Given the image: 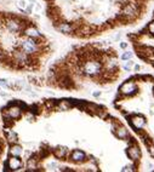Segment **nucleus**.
Listing matches in <instances>:
<instances>
[{
  "label": "nucleus",
  "mask_w": 154,
  "mask_h": 172,
  "mask_svg": "<svg viewBox=\"0 0 154 172\" xmlns=\"http://www.w3.org/2000/svg\"><path fill=\"white\" fill-rule=\"evenodd\" d=\"M113 104L154 159V75L135 74L126 79Z\"/></svg>",
  "instance_id": "f257e3e1"
},
{
  "label": "nucleus",
  "mask_w": 154,
  "mask_h": 172,
  "mask_svg": "<svg viewBox=\"0 0 154 172\" xmlns=\"http://www.w3.org/2000/svg\"><path fill=\"white\" fill-rule=\"evenodd\" d=\"M136 56L154 68V11L152 18L135 33L128 34Z\"/></svg>",
  "instance_id": "f03ea898"
},
{
  "label": "nucleus",
  "mask_w": 154,
  "mask_h": 172,
  "mask_svg": "<svg viewBox=\"0 0 154 172\" xmlns=\"http://www.w3.org/2000/svg\"><path fill=\"white\" fill-rule=\"evenodd\" d=\"M20 45H21V49H22L26 53H28V55L35 53V52L38 51V49H39L37 41H35L33 38H28V37H27V39L22 40Z\"/></svg>",
  "instance_id": "7ed1b4c3"
},
{
  "label": "nucleus",
  "mask_w": 154,
  "mask_h": 172,
  "mask_svg": "<svg viewBox=\"0 0 154 172\" xmlns=\"http://www.w3.org/2000/svg\"><path fill=\"white\" fill-rule=\"evenodd\" d=\"M21 113H22V108L20 105H10L6 110V117L10 119H18L21 117Z\"/></svg>",
  "instance_id": "20e7f679"
},
{
  "label": "nucleus",
  "mask_w": 154,
  "mask_h": 172,
  "mask_svg": "<svg viewBox=\"0 0 154 172\" xmlns=\"http://www.w3.org/2000/svg\"><path fill=\"white\" fill-rule=\"evenodd\" d=\"M6 166H8V168H10L11 171H16V170H20V168H21L22 161H21L20 156H11V158L8 160Z\"/></svg>",
  "instance_id": "39448f33"
},
{
  "label": "nucleus",
  "mask_w": 154,
  "mask_h": 172,
  "mask_svg": "<svg viewBox=\"0 0 154 172\" xmlns=\"http://www.w3.org/2000/svg\"><path fill=\"white\" fill-rule=\"evenodd\" d=\"M71 158H72V160L75 161V162H85V161L87 160V159H86V154H85L83 150H79V149L74 150V152L72 153Z\"/></svg>",
  "instance_id": "423d86ee"
},
{
  "label": "nucleus",
  "mask_w": 154,
  "mask_h": 172,
  "mask_svg": "<svg viewBox=\"0 0 154 172\" xmlns=\"http://www.w3.org/2000/svg\"><path fill=\"white\" fill-rule=\"evenodd\" d=\"M5 24H6L8 29L10 32H12V33H16V32H18L21 29V23L17 19H8Z\"/></svg>",
  "instance_id": "0eeeda50"
},
{
  "label": "nucleus",
  "mask_w": 154,
  "mask_h": 172,
  "mask_svg": "<svg viewBox=\"0 0 154 172\" xmlns=\"http://www.w3.org/2000/svg\"><path fill=\"white\" fill-rule=\"evenodd\" d=\"M14 58L18 63H27L28 62V53H26L23 50L22 51H16L14 53Z\"/></svg>",
  "instance_id": "6e6552de"
},
{
  "label": "nucleus",
  "mask_w": 154,
  "mask_h": 172,
  "mask_svg": "<svg viewBox=\"0 0 154 172\" xmlns=\"http://www.w3.org/2000/svg\"><path fill=\"white\" fill-rule=\"evenodd\" d=\"M24 34L26 37L28 38H33V39H37V38H40V33L38 32V29H35L34 27H29L24 31Z\"/></svg>",
  "instance_id": "1a4fd4ad"
},
{
  "label": "nucleus",
  "mask_w": 154,
  "mask_h": 172,
  "mask_svg": "<svg viewBox=\"0 0 154 172\" xmlns=\"http://www.w3.org/2000/svg\"><path fill=\"white\" fill-rule=\"evenodd\" d=\"M58 31H59L61 33L68 34V33H71V32L73 31V28H72V25H71L69 23H61V24L58 25Z\"/></svg>",
  "instance_id": "9d476101"
},
{
  "label": "nucleus",
  "mask_w": 154,
  "mask_h": 172,
  "mask_svg": "<svg viewBox=\"0 0 154 172\" xmlns=\"http://www.w3.org/2000/svg\"><path fill=\"white\" fill-rule=\"evenodd\" d=\"M53 154H55L56 158L62 159V158H65L66 154H67V148H65V147H58V148H56V149L53 150Z\"/></svg>",
  "instance_id": "9b49d317"
},
{
  "label": "nucleus",
  "mask_w": 154,
  "mask_h": 172,
  "mask_svg": "<svg viewBox=\"0 0 154 172\" xmlns=\"http://www.w3.org/2000/svg\"><path fill=\"white\" fill-rule=\"evenodd\" d=\"M23 153V149L21 146H12L10 149V154L11 156H21Z\"/></svg>",
  "instance_id": "f8f14e48"
},
{
  "label": "nucleus",
  "mask_w": 154,
  "mask_h": 172,
  "mask_svg": "<svg viewBox=\"0 0 154 172\" xmlns=\"http://www.w3.org/2000/svg\"><path fill=\"white\" fill-rule=\"evenodd\" d=\"M35 168H37V160L30 158L28 160V164H27V170L28 171H34Z\"/></svg>",
  "instance_id": "ddd939ff"
},
{
  "label": "nucleus",
  "mask_w": 154,
  "mask_h": 172,
  "mask_svg": "<svg viewBox=\"0 0 154 172\" xmlns=\"http://www.w3.org/2000/svg\"><path fill=\"white\" fill-rule=\"evenodd\" d=\"M8 141L9 142H17V135L14 131H9L8 132Z\"/></svg>",
  "instance_id": "4468645a"
},
{
  "label": "nucleus",
  "mask_w": 154,
  "mask_h": 172,
  "mask_svg": "<svg viewBox=\"0 0 154 172\" xmlns=\"http://www.w3.org/2000/svg\"><path fill=\"white\" fill-rule=\"evenodd\" d=\"M17 7L23 10L26 7V3H24V0H17Z\"/></svg>",
  "instance_id": "2eb2a0df"
},
{
  "label": "nucleus",
  "mask_w": 154,
  "mask_h": 172,
  "mask_svg": "<svg viewBox=\"0 0 154 172\" xmlns=\"http://www.w3.org/2000/svg\"><path fill=\"white\" fill-rule=\"evenodd\" d=\"M0 86H3V87H9V84L6 82V80L0 79Z\"/></svg>",
  "instance_id": "dca6fc26"
},
{
  "label": "nucleus",
  "mask_w": 154,
  "mask_h": 172,
  "mask_svg": "<svg viewBox=\"0 0 154 172\" xmlns=\"http://www.w3.org/2000/svg\"><path fill=\"white\" fill-rule=\"evenodd\" d=\"M130 57H131V52H126V53H124L121 56V58L122 60H128V58H130Z\"/></svg>",
  "instance_id": "f3484780"
},
{
  "label": "nucleus",
  "mask_w": 154,
  "mask_h": 172,
  "mask_svg": "<svg viewBox=\"0 0 154 172\" xmlns=\"http://www.w3.org/2000/svg\"><path fill=\"white\" fill-rule=\"evenodd\" d=\"M27 11H28V12H29V13H30V12H32V6H29V7H28V10H27Z\"/></svg>",
  "instance_id": "a211bd4d"
}]
</instances>
